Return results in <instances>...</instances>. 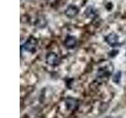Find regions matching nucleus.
I'll list each match as a JSON object with an SVG mask.
<instances>
[{"mask_svg": "<svg viewBox=\"0 0 126 118\" xmlns=\"http://www.w3.org/2000/svg\"><path fill=\"white\" fill-rule=\"evenodd\" d=\"M46 25H47V21L43 17H38L35 22V25L38 28H43L46 26Z\"/></svg>", "mask_w": 126, "mask_h": 118, "instance_id": "obj_7", "label": "nucleus"}, {"mask_svg": "<svg viewBox=\"0 0 126 118\" xmlns=\"http://www.w3.org/2000/svg\"><path fill=\"white\" fill-rule=\"evenodd\" d=\"M106 41L108 43L109 45L115 46L118 45V35L114 32L110 33L106 37Z\"/></svg>", "mask_w": 126, "mask_h": 118, "instance_id": "obj_4", "label": "nucleus"}, {"mask_svg": "<svg viewBox=\"0 0 126 118\" xmlns=\"http://www.w3.org/2000/svg\"><path fill=\"white\" fill-rule=\"evenodd\" d=\"M84 14L87 17L94 18V17H96L98 15V10L92 6H89L88 7H87V9L85 10Z\"/></svg>", "mask_w": 126, "mask_h": 118, "instance_id": "obj_6", "label": "nucleus"}, {"mask_svg": "<svg viewBox=\"0 0 126 118\" xmlns=\"http://www.w3.org/2000/svg\"><path fill=\"white\" fill-rule=\"evenodd\" d=\"M46 61L50 65H56L60 61V58H59L57 54L52 52L47 54V56L46 58Z\"/></svg>", "mask_w": 126, "mask_h": 118, "instance_id": "obj_3", "label": "nucleus"}, {"mask_svg": "<svg viewBox=\"0 0 126 118\" xmlns=\"http://www.w3.org/2000/svg\"><path fill=\"white\" fill-rule=\"evenodd\" d=\"M78 13H79V9H78V7L75 5H69L66 8V10L65 11V15L69 18L75 17L78 14Z\"/></svg>", "mask_w": 126, "mask_h": 118, "instance_id": "obj_2", "label": "nucleus"}, {"mask_svg": "<svg viewBox=\"0 0 126 118\" xmlns=\"http://www.w3.org/2000/svg\"><path fill=\"white\" fill-rule=\"evenodd\" d=\"M37 46V40L35 39L34 37H30L28 40L25 42V43L22 46L24 50H25L26 51H29V52H33L35 50Z\"/></svg>", "mask_w": 126, "mask_h": 118, "instance_id": "obj_1", "label": "nucleus"}, {"mask_svg": "<svg viewBox=\"0 0 126 118\" xmlns=\"http://www.w3.org/2000/svg\"><path fill=\"white\" fill-rule=\"evenodd\" d=\"M77 39L76 37H74L73 35H69L65 39L64 44L68 49H73L77 45Z\"/></svg>", "mask_w": 126, "mask_h": 118, "instance_id": "obj_5", "label": "nucleus"}]
</instances>
